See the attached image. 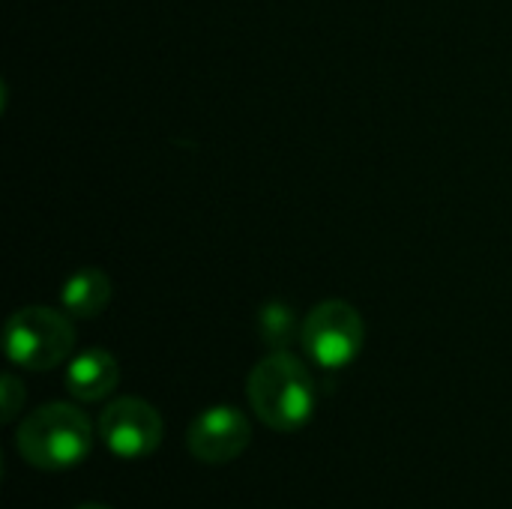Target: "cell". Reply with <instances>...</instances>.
Segmentation results:
<instances>
[{"label": "cell", "mask_w": 512, "mask_h": 509, "mask_svg": "<svg viewBox=\"0 0 512 509\" xmlns=\"http://www.w3.org/2000/svg\"><path fill=\"white\" fill-rule=\"evenodd\" d=\"M18 456L36 471H69L93 447V423L66 402L36 408L15 432Z\"/></svg>", "instance_id": "2"}, {"label": "cell", "mask_w": 512, "mask_h": 509, "mask_svg": "<svg viewBox=\"0 0 512 509\" xmlns=\"http://www.w3.org/2000/svg\"><path fill=\"white\" fill-rule=\"evenodd\" d=\"M303 333V324H297V315L288 303H267L258 312V336L267 342L273 351H288L291 342Z\"/></svg>", "instance_id": "9"}, {"label": "cell", "mask_w": 512, "mask_h": 509, "mask_svg": "<svg viewBox=\"0 0 512 509\" xmlns=\"http://www.w3.org/2000/svg\"><path fill=\"white\" fill-rule=\"evenodd\" d=\"M60 303L72 318H96L111 303V279L99 267H84L63 282Z\"/></svg>", "instance_id": "8"}, {"label": "cell", "mask_w": 512, "mask_h": 509, "mask_svg": "<svg viewBox=\"0 0 512 509\" xmlns=\"http://www.w3.org/2000/svg\"><path fill=\"white\" fill-rule=\"evenodd\" d=\"M120 381L117 360L102 348H87L66 366V390L78 402H99L114 393Z\"/></svg>", "instance_id": "7"}, {"label": "cell", "mask_w": 512, "mask_h": 509, "mask_svg": "<svg viewBox=\"0 0 512 509\" xmlns=\"http://www.w3.org/2000/svg\"><path fill=\"white\" fill-rule=\"evenodd\" d=\"M252 441V426L246 414H240L231 405H219L195 417V423L186 432L189 453L204 465H225L246 453Z\"/></svg>", "instance_id": "6"}, {"label": "cell", "mask_w": 512, "mask_h": 509, "mask_svg": "<svg viewBox=\"0 0 512 509\" xmlns=\"http://www.w3.org/2000/svg\"><path fill=\"white\" fill-rule=\"evenodd\" d=\"M75 348L72 321L48 306L18 309L6 321V357L30 372L60 366Z\"/></svg>", "instance_id": "3"}, {"label": "cell", "mask_w": 512, "mask_h": 509, "mask_svg": "<svg viewBox=\"0 0 512 509\" xmlns=\"http://www.w3.org/2000/svg\"><path fill=\"white\" fill-rule=\"evenodd\" d=\"M252 411L276 432H297L315 414V381L309 369L288 351L264 357L246 384Z\"/></svg>", "instance_id": "1"}, {"label": "cell", "mask_w": 512, "mask_h": 509, "mask_svg": "<svg viewBox=\"0 0 512 509\" xmlns=\"http://www.w3.org/2000/svg\"><path fill=\"white\" fill-rule=\"evenodd\" d=\"M78 509H111V507H102V504H84V507Z\"/></svg>", "instance_id": "11"}, {"label": "cell", "mask_w": 512, "mask_h": 509, "mask_svg": "<svg viewBox=\"0 0 512 509\" xmlns=\"http://www.w3.org/2000/svg\"><path fill=\"white\" fill-rule=\"evenodd\" d=\"M0 390H3V420L12 423L18 408L24 405V387H21V381L15 375H3V387Z\"/></svg>", "instance_id": "10"}, {"label": "cell", "mask_w": 512, "mask_h": 509, "mask_svg": "<svg viewBox=\"0 0 512 509\" xmlns=\"http://www.w3.org/2000/svg\"><path fill=\"white\" fill-rule=\"evenodd\" d=\"M366 339V324L360 312L345 303V300H324L318 303L306 321L300 342L306 354L321 366V369H345L357 360L363 351Z\"/></svg>", "instance_id": "4"}, {"label": "cell", "mask_w": 512, "mask_h": 509, "mask_svg": "<svg viewBox=\"0 0 512 509\" xmlns=\"http://www.w3.org/2000/svg\"><path fill=\"white\" fill-rule=\"evenodd\" d=\"M99 435L105 447L120 459H144L162 444L159 411L135 396L111 402L99 417Z\"/></svg>", "instance_id": "5"}]
</instances>
